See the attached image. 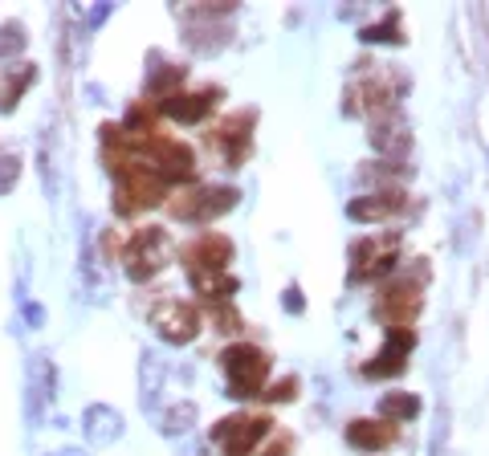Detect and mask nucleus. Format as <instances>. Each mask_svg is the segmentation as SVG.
Masks as SVG:
<instances>
[{"mask_svg": "<svg viewBox=\"0 0 489 456\" xmlns=\"http://www.w3.org/2000/svg\"><path fill=\"white\" fill-rule=\"evenodd\" d=\"M225 375L228 383H232V391L237 395H249V391H257L261 383H265V375H269V358L261 355L257 346H228L225 350Z\"/></svg>", "mask_w": 489, "mask_h": 456, "instance_id": "nucleus-1", "label": "nucleus"}, {"mask_svg": "<svg viewBox=\"0 0 489 456\" xmlns=\"http://www.w3.org/2000/svg\"><path fill=\"white\" fill-rule=\"evenodd\" d=\"M167 236L163 228H147V232H135V241L127 249V265H130V277H151L167 261Z\"/></svg>", "mask_w": 489, "mask_h": 456, "instance_id": "nucleus-2", "label": "nucleus"}, {"mask_svg": "<svg viewBox=\"0 0 489 456\" xmlns=\"http://www.w3.org/2000/svg\"><path fill=\"white\" fill-rule=\"evenodd\" d=\"M151 322H155V330H163V338H172V342H188L200 330L196 309L184 306V302H159L151 309Z\"/></svg>", "mask_w": 489, "mask_h": 456, "instance_id": "nucleus-3", "label": "nucleus"}, {"mask_svg": "<svg viewBox=\"0 0 489 456\" xmlns=\"http://www.w3.org/2000/svg\"><path fill=\"white\" fill-rule=\"evenodd\" d=\"M265 420H225L212 436L216 440H228V456H249L253 452V444L265 436Z\"/></svg>", "mask_w": 489, "mask_h": 456, "instance_id": "nucleus-4", "label": "nucleus"}, {"mask_svg": "<svg viewBox=\"0 0 489 456\" xmlns=\"http://www.w3.org/2000/svg\"><path fill=\"white\" fill-rule=\"evenodd\" d=\"M408 346H412V334L408 330H391V342H388V350L371 363V375H391V371H400V358L408 355Z\"/></svg>", "mask_w": 489, "mask_h": 456, "instance_id": "nucleus-5", "label": "nucleus"}, {"mask_svg": "<svg viewBox=\"0 0 489 456\" xmlns=\"http://www.w3.org/2000/svg\"><path fill=\"white\" fill-rule=\"evenodd\" d=\"M416 309H420V297H416V290H408V285L404 290H391L388 297L379 302V314H383V318H395V322L412 318Z\"/></svg>", "mask_w": 489, "mask_h": 456, "instance_id": "nucleus-6", "label": "nucleus"}, {"mask_svg": "<svg viewBox=\"0 0 489 456\" xmlns=\"http://www.w3.org/2000/svg\"><path fill=\"white\" fill-rule=\"evenodd\" d=\"M208 106H212V94H196V98H172L167 102V114L172 118H179V122H196V118H204L208 114Z\"/></svg>", "mask_w": 489, "mask_h": 456, "instance_id": "nucleus-7", "label": "nucleus"}, {"mask_svg": "<svg viewBox=\"0 0 489 456\" xmlns=\"http://www.w3.org/2000/svg\"><path fill=\"white\" fill-rule=\"evenodd\" d=\"M379 423H351V444L359 448H383L391 440V432H375Z\"/></svg>", "mask_w": 489, "mask_h": 456, "instance_id": "nucleus-8", "label": "nucleus"}, {"mask_svg": "<svg viewBox=\"0 0 489 456\" xmlns=\"http://www.w3.org/2000/svg\"><path fill=\"white\" fill-rule=\"evenodd\" d=\"M383 212H391V204H379V195H363L359 204H351V216H355V220H379Z\"/></svg>", "mask_w": 489, "mask_h": 456, "instance_id": "nucleus-9", "label": "nucleus"}, {"mask_svg": "<svg viewBox=\"0 0 489 456\" xmlns=\"http://www.w3.org/2000/svg\"><path fill=\"white\" fill-rule=\"evenodd\" d=\"M416 399H383V411L388 416H416Z\"/></svg>", "mask_w": 489, "mask_h": 456, "instance_id": "nucleus-10", "label": "nucleus"}, {"mask_svg": "<svg viewBox=\"0 0 489 456\" xmlns=\"http://www.w3.org/2000/svg\"><path fill=\"white\" fill-rule=\"evenodd\" d=\"M13 179H16V159H4V163H0V192H4Z\"/></svg>", "mask_w": 489, "mask_h": 456, "instance_id": "nucleus-11", "label": "nucleus"}]
</instances>
